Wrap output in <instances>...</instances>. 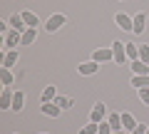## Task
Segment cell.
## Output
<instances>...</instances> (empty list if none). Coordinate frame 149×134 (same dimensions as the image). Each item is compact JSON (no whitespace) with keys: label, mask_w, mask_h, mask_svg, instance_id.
I'll return each mask as SVG.
<instances>
[{"label":"cell","mask_w":149,"mask_h":134,"mask_svg":"<svg viewBox=\"0 0 149 134\" xmlns=\"http://www.w3.org/2000/svg\"><path fill=\"white\" fill-rule=\"evenodd\" d=\"M65 22H67V17H65L62 12H55V15L47 17V22H45V30H47V32H57L60 27L65 25Z\"/></svg>","instance_id":"1"},{"label":"cell","mask_w":149,"mask_h":134,"mask_svg":"<svg viewBox=\"0 0 149 134\" xmlns=\"http://www.w3.org/2000/svg\"><path fill=\"white\" fill-rule=\"evenodd\" d=\"M112 52H114V62L117 65H124V60H129L127 57V42H112Z\"/></svg>","instance_id":"2"},{"label":"cell","mask_w":149,"mask_h":134,"mask_svg":"<svg viewBox=\"0 0 149 134\" xmlns=\"http://www.w3.org/2000/svg\"><path fill=\"white\" fill-rule=\"evenodd\" d=\"M92 60H95V62H112V60H114V52H112V47H97L95 52H92Z\"/></svg>","instance_id":"3"},{"label":"cell","mask_w":149,"mask_h":134,"mask_svg":"<svg viewBox=\"0 0 149 134\" xmlns=\"http://www.w3.org/2000/svg\"><path fill=\"white\" fill-rule=\"evenodd\" d=\"M104 117H107V104L104 102H97L95 107H92V112H90V122H104Z\"/></svg>","instance_id":"4"},{"label":"cell","mask_w":149,"mask_h":134,"mask_svg":"<svg viewBox=\"0 0 149 134\" xmlns=\"http://www.w3.org/2000/svg\"><path fill=\"white\" fill-rule=\"evenodd\" d=\"M20 40H22V32H20V30L5 32V47H8V50H15L17 45H20Z\"/></svg>","instance_id":"5"},{"label":"cell","mask_w":149,"mask_h":134,"mask_svg":"<svg viewBox=\"0 0 149 134\" xmlns=\"http://www.w3.org/2000/svg\"><path fill=\"white\" fill-rule=\"evenodd\" d=\"M77 72L85 75V77H90V75H95V72H100V62H95V60H90V62H80Z\"/></svg>","instance_id":"6"},{"label":"cell","mask_w":149,"mask_h":134,"mask_svg":"<svg viewBox=\"0 0 149 134\" xmlns=\"http://www.w3.org/2000/svg\"><path fill=\"white\" fill-rule=\"evenodd\" d=\"M40 112H42V114H47V117H52V119H57L62 109L57 107V102H45V104H40Z\"/></svg>","instance_id":"7"},{"label":"cell","mask_w":149,"mask_h":134,"mask_svg":"<svg viewBox=\"0 0 149 134\" xmlns=\"http://www.w3.org/2000/svg\"><path fill=\"white\" fill-rule=\"evenodd\" d=\"M17 60H20V52H17V50H8V52L3 55V67H8V70H10V67H15Z\"/></svg>","instance_id":"8"},{"label":"cell","mask_w":149,"mask_h":134,"mask_svg":"<svg viewBox=\"0 0 149 134\" xmlns=\"http://www.w3.org/2000/svg\"><path fill=\"white\" fill-rule=\"evenodd\" d=\"M13 94H15V92H13L10 87L3 90V94H0V109H13Z\"/></svg>","instance_id":"9"},{"label":"cell","mask_w":149,"mask_h":134,"mask_svg":"<svg viewBox=\"0 0 149 134\" xmlns=\"http://www.w3.org/2000/svg\"><path fill=\"white\" fill-rule=\"evenodd\" d=\"M57 99V87L55 85H47L42 90V97H40V104H45V102H55Z\"/></svg>","instance_id":"10"},{"label":"cell","mask_w":149,"mask_h":134,"mask_svg":"<svg viewBox=\"0 0 149 134\" xmlns=\"http://www.w3.org/2000/svg\"><path fill=\"white\" fill-rule=\"evenodd\" d=\"M114 22H117L122 30H129V32H132V22H134V17L124 15V12H117V15H114Z\"/></svg>","instance_id":"11"},{"label":"cell","mask_w":149,"mask_h":134,"mask_svg":"<svg viewBox=\"0 0 149 134\" xmlns=\"http://www.w3.org/2000/svg\"><path fill=\"white\" fill-rule=\"evenodd\" d=\"M144 25H147V15H144V12H137V15H134V22H132V32L142 35V32H144Z\"/></svg>","instance_id":"12"},{"label":"cell","mask_w":149,"mask_h":134,"mask_svg":"<svg viewBox=\"0 0 149 134\" xmlns=\"http://www.w3.org/2000/svg\"><path fill=\"white\" fill-rule=\"evenodd\" d=\"M122 129H124V132H129V134L137 129V119H134L129 112H122Z\"/></svg>","instance_id":"13"},{"label":"cell","mask_w":149,"mask_h":134,"mask_svg":"<svg viewBox=\"0 0 149 134\" xmlns=\"http://www.w3.org/2000/svg\"><path fill=\"white\" fill-rule=\"evenodd\" d=\"M10 27L13 30H20V32H25L27 30V25H25V20H22V12H15V15H10Z\"/></svg>","instance_id":"14"},{"label":"cell","mask_w":149,"mask_h":134,"mask_svg":"<svg viewBox=\"0 0 149 134\" xmlns=\"http://www.w3.org/2000/svg\"><path fill=\"white\" fill-rule=\"evenodd\" d=\"M37 37V27H27L25 32H22V40H20V47H27V45H32Z\"/></svg>","instance_id":"15"},{"label":"cell","mask_w":149,"mask_h":134,"mask_svg":"<svg viewBox=\"0 0 149 134\" xmlns=\"http://www.w3.org/2000/svg\"><path fill=\"white\" fill-rule=\"evenodd\" d=\"M129 67H132L134 75H149V65L142 62V60H132V65H129Z\"/></svg>","instance_id":"16"},{"label":"cell","mask_w":149,"mask_h":134,"mask_svg":"<svg viewBox=\"0 0 149 134\" xmlns=\"http://www.w3.org/2000/svg\"><path fill=\"white\" fill-rule=\"evenodd\" d=\"M25 107V92H15L13 94V112H22Z\"/></svg>","instance_id":"17"},{"label":"cell","mask_w":149,"mask_h":134,"mask_svg":"<svg viewBox=\"0 0 149 134\" xmlns=\"http://www.w3.org/2000/svg\"><path fill=\"white\" fill-rule=\"evenodd\" d=\"M0 82H3V87H13V82H15V77L8 67H0Z\"/></svg>","instance_id":"18"},{"label":"cell","mask_w":149,"mask_h":134,"mask_svg":"<svg viewBox=\"0 0 149 134\" xmlns=\"http://www.w3.org/2000/svg\"><path fill=\"white\" fill-rule=\"evenodd\" d=\"M22 20H25V25H27V27H40V17H37L35 12H30V10L22 12Z\"/></svg>","instance_id":"19"},{"label":"cell","mask_w":149,"mask_h":134,"mask_svg":"<svg viewBox=\"0 0 149 134\" xmlns=\"http://www.w3.org/2000/svg\"><path fill=\"white\" fill-rule=\"evenodd\" d=\"M132 87H137V90L149 87V75H134L132 77Z\"/></svg>","instance_id":"20"},{"label":"cell","mask_w":149,"mask_h":134,"mask_svg":"<svg viewBox=\"0 0 149 134\" xmlns=\"http://www.w3.org/2000/svg\"><path fill=\"white\" fill-rule=\"evenodd\" d=\"M107 122H109V124H112V129L117 132V129H122V114H119V112H112L109 117H107Z\"/></svg>","instance_id":"21"},{"label":"cell","mask_w":149,"mask_h":134,"mask_svg":"<svg viewBox=\"0 0 149 134\" xmlns=\"http://www.w3.org/2000/svg\"><path fill=\"white\" fill-rule=\"evenodd\" d=\"M80 134H100V124H97V122H90V124H85V127L80 129Z\"/></svg>","instance_id":"22"},{"label":"cell","mask_w":149,"mask_h":134,"mask_svg":"<svg viewBox=\"0 0 149 134\" xmlns=\"http://www.w3.org/2000/svg\"><path fill=\"white\" fill-rule=\"evenodd\" d=\"M55 102H57L60 109H70V107H72V99H70V97H62V94H57V99H55Z\"/></svg>","instance_id":"23"},{"label":"cell","mask_w":149,"mask_h":134,"mask_svg":"<svg viewBox=\"0 0 149 134\" xmlns=\"http://www.w3.org/2000/svg\"><path fill=\"white\" fill-rule=\"evenodd\" d=\"M127 57L129 60H139V47H137V45L127 42Z\"/></svg>","instance_id":"24"},{"label":"cell","mask_w":149,"mask_h":134,"mask_svg":"<svg viewBox=\"0 0 149 134\" xmlns=\"http://www.w3.org/2000/svg\"><path fill=\"white\" fill-rule=\"evenodd\" d=\"M139 60L149 65V45H139Z\"/></svg>","instance_id":"25"},{"label":"cell","mask_w":149,"mask_h":134,"mask_svg":"<svg viewBox=\"0 0 149 134\" xmlns=\"http://www.w3.org/2000/svg\"><path fill=\"white\" fill-rule=\"evenodd\" d=\"M137 92H139V99H142V102L149 107V87H144V90H137Z\"/></svg>","instance_id":"26"},{"label":"cell","mask_w":149,"mask_h":134,"mask_svg":"<svg viewBox=\"0 0 149 134\" xmlns=\"http://www.w3.org/2000/svg\"><path fill=\"white\" fill-rule=\"evenodd\" d=\"M114 129H112V124L109 122H100V134H112Z\"/></svg>","instance_id":"27"},{"label":"cell","mask_w":149,"mask_h":134,"mask_svg":"<svg viewBox=\"0 0 149 134\" xmlns=\"http://www.w3.org/2000/svg\"><path fill=\"white\" fill-rule=\"evenodd\" d=\"M147 129H149V124H137V129L132 134H147Z\"/></svg>","instance_id":"28"},{"label":"cell","mask_w":149,"mask_h":134,"mask_svg":"<svg viewBox=\"0 0 149 134\" xmlns=\"http://www.w3.org/2000/svg\"><path fill=\"white\" fill-rule=\"evenodd\" d=\"M112 134H129V132H124V129H117V132H112Z\"/></svg>","instance_id":"29"},{"label":"cell","mask_w":149,"mask_h":134,"mask_svg":"<svg viewBox=\"0 0 149 134\" xmlns=\"http://www.w3.org/2000/svg\"><path fill=\"white\" fill-rule=\"evenodd\" d=\"M119 3H124V0H119Z\"/></svg>","instance_id":"30"},{"label":"cell","mask_w":149,"mask_h":134,"mask_svg":"<svg viewBox=\"0 0 149 134\" xmlns=\"http://www.w3.org/2000/svg\"><path fill=\"white\" fill-rule=\"evenodd\" d=\"M147 134H149V129H147Z\"/></svg>","instance_id":"31"},{"label":"cell","mask_w":149,"mask_h":134,"mask_svg":"<svg viewBox=\"0 0 149 134\" xmlns=\"http://www.w3.org/2000/svg\"><path fill=\"white\" fill-rule=\"evenodd\" d=\"M42 134H45V132H42Z\"/></svg>","instance_id":"32"}]
</instances>
